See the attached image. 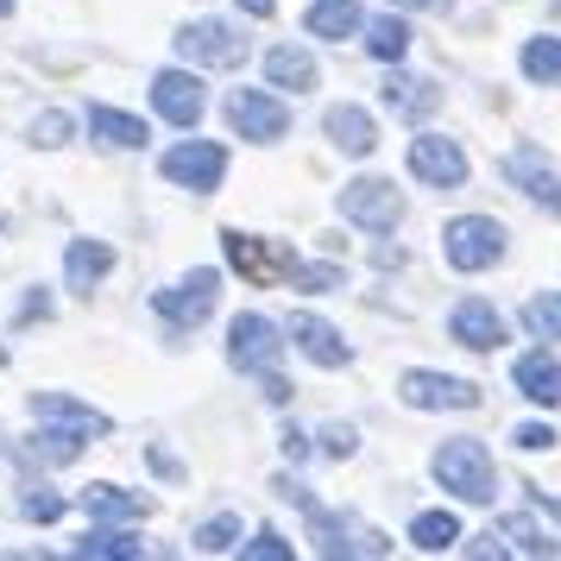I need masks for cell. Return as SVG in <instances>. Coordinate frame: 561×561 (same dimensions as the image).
Returning <instances> with one entry per match:
<instances>
[{"label": "cell", "instance_id": "6da1fadb", "mask_svg": "<svg viewBox=\"0 0 561 561\" xmlns=\"http://www.w3.org/2000/svg\"><path fill=\"white\" fill-rule=\"evenodd\" d=\"M430 467H435V480H442V492H455V499H467V505H485V499H492V485H499V473H492V455H485L473 435L442 442Z\"/></svg>", "mask_w": 561, "mask_h": 561}, {"label": "cell", "instance_id": "7a4b0ae2", "mask_svg": "<svg viewBox=\"0 0 561 561\" xmlns=\"http://www.w3.org/2000/svg\"><path fill=\"white\" fill-rule=\"evenodd\" d=\"M309 542H316V556H391V536L373 530L366 517H354V511H322L316 499H309Z\"/></svg>", "mask_w": 561, "mask_h": 561}, {"label": "cell", "instance_id": "3957f363", "mask_svg": "<svg viewBox=\"0 0 561 561\" xmlns=\"http://www.w3.org/2000/svg\"><path fill=\"white\" fill-rule=\"evenodd\" d=\"M442 240H448V265L455 272H485V265L505 259V228L492 215H460V221H448Z\"/></svg>", "mask_w": 561, "mask_h": 561}, {"label": "cell", "instance_id": "277c9868", "mask_svg": "<svg viewBox=\"0 0 561 561\" xmlns=\"http://www.w3.org/2000/svg\"><path fill=\"white\" fill-rule=\"evenodd\" d=\"M341 215L366 233H391L404 221V196L385 178H354V183H341Z\"/></svg>", "mask_w": 561, "mask_h": 561}, {"label": "cell", "instance_id": "5b68a950", "mask_svg": "<svg viewBox=\"0 0 561 561\" xmlns=\"http://www.w3.org/2000/svg\"><path fill=\"white\" fill-rule=\"evenodd\" d=\"M278 354H284V329L272 322V316H240L228 329V359L240 366V373H278Z\"/></svg>", "mask_w": 561, "mask_h": 561}, {"label": "cell", "instance_id": "8992f818", "mask_svg": "<svg viewBox=\"0 0 561 561\" xmlns=\"http://www.w3.org/2000/svg\"><path fill=\"white\" fill-rule=\"evenodd\" d=\"M178 51L190 64H215V70H233V64H247V38L228 26V20H190L178 32Z\"/></svg>", "mask_w": 561, "mask_h": 561}, {"label": "cell", "instance_id": "52a82bcc", "mask_svg": "<svg viewBox=\"0 0 561 561\" xmlns=\"http://www.w3.org/2000/svg\"><path fill=\"white\" fill-rule=\"evenodd\" d=\"M164 178L183 183V190H196V196H208V190H221V178H228V152L208 146V139L171 146V152H164Z\"/></svg>", "mask_w": 561, "mask_h": 561}, {"label": "cell", "instance_id": "ba28073f", "mask_svg": "<svg viewBox=\"0 0 561 561\" xmlns=\"http://www.w3.org/2000/svg\"><path fill=\"white\" fill-rule=\"evenodd\" d=\"M221 247H228V265H233V272H240V278H253V284L290 278V265H297V259L284 253V247L259 240V233H240V228L221 233Z\"/></svg>", "mask_w": 561, "mask_h": 561}, {"label": "cell", "instance_id": "9c48e42d", "mask_svg": "<svg viewBox=\"0 0 561 561\" xmlns=\"http://www.w3.org/2000/svg\"><path fill=\"white\" fill-rule=\"evenodd\" d=\"M398 398L410 410H473L480 404V385L448 379V373H404L398 379Z\"/></svg>", "mask_w": 561, "mask_h": 561}, {"label": "cell", "instance_id": "30bf717a", "mask_svg": "<svg viewBox=\"0 0 561 561\" xmlns=\"http://www.w3.org/2000/svg\"><path fill=\"white\" fill-rule=\"evenodd\" d=\"M152 107L171 121V127H196L203 107H208L203 77H196V70H158L152 77Z\"/></svg>", "mask_w": 561, "mask_h": 561}, {"label": "cell", "instance_id": "8fae6325", "mask_svg": "<svg viewBox=\"0 0 561 561\" xmlns=\"http://www.w3.org/2000/svg\"><path fill=\"white\" fill-rule=\"evenodd\" d=\"M228 127L240 133V139H278L284 127H290V107L272 102V95H259V89H233L228 95Z\"/></svg>", "mask_w": 561, "mask_h": 561}, {"label": "cell", "instance_id": "7c38bea8", "mask_svg": "<svg viewBox=\"0 0 561 561\" xmlns=\"http://www.w3.org/2000/svg\"><path fill=\"white\" fill-rule=\"evenodd\" d=\"M215 272H190L183 284H171V290H158L152 304L158 316L171 322V329H196V322H208V309H215Z\"/></svg>", "mask_w": 561, "mask_h": 561}, {"label": "cell", "instance_id": "4fadbf2b", "mask_svg": "<svg viewBox=\"0 0 561 561\" xmlns=\"http://www.w3.org/2000/svg\"><path fill=\"white\" fill-rule=\"evenodd\" d=\"M505 178L517 183L530 203H542V208H549V215L561 221V171H556V164H549L542 152H536V146H517V152L505 158Z\"/></svg>", "mask_w": 561, "mask_h": 561}, {"label": "cell", "instance_id": "5bb4252c", "mask_svg": "<svg viewBox=\"0 0 561 561\" xmlns=\"http://www.w3.org/2000/svg\"><path fill=\"white\" fill-rule=\"evenodd\" d=\"M410 171L423 183H435V190H455V183H467V158H460L455 139L423 133V139H410Z\"/></svg>", "mask_w": 561, "mask_h": 561}, {"label": "cell", "instance_id": "9a60e30c", "mask_svg": "<svg viewBox=\"0 0 561 561\" xmlns=\"http://www.w3.org/2000/svg\"><path fill=\"white\" fill-rule=\"evenodd\" d=\"M448 329H455L460 347H473V354H492V347L505 341V316L485 304V297H467V304L448 316Z\"/></svg>", "mask_w": 561, "mask_h": 561}, {"label": "cell", "instance_id": "2e32d148", "mask_svg": "<svg viewBox=\"0 0 561 561\" xmlns=\"http://www.w3.org/2000/svg\"><path fill=\"white\" fill-rule=\"evenodd\" d=\"M284 341H297L316 366H347V341H341V329H329L322 316H290V329H284Z\"/></svg>", "mask_w": 561, "mask_h": 561}, {"label": "cell", "instance_id": "e0dca14e", "mask_svg": "<svg viewBox=\"0 0 561 561\" xmlns=\"http://www.w3.org/2000/svg\"><path fill=\"white\" fill-rule=\"evenodd\" d=\"M511 379H517V391H524L530 404H542V410L561 404V359L556 354H524L511 366Z\"/></svg>", "mask_w": 561, "mask_h": 561}, {"label": "cell", "instance_id": "ac0fdd59", "mask_svg": "<svg viewBox=\"0 0 561 561\" xmlns=\"http://www.w3.org/2000/svg\"><path fill=\"white\" fill-rule=\"evenodd\" d=\"M32 416H38V423H70V430H82V435H107L102 410L77 404V398H64V391H32Z\"/></svg>", "mask_w": 561, "mask_h": 561}, {"label": "cell", "instance_id": "d6986e66", "mask_svg": "<svg viewBox=\"0 0 561 561\" xmlns=\"http://www.w3.org/2000/svg\"><path fill=\"white\" fill-rule=\"evenodd\" d=\"M107 272H114V247H107V240H70V253H64L70 290H89V284H102Z\"/></svg>", "mask_w": 561, "mask_h": 561}, {"label": "cell", "instance_id": "ffe728a7", "mask_svg": "<svg viewBox=\"0 0 561 561\" xmlns=\"http://www.w3.org/2000/svg\"><path fill=\"white\" fill-rule=\"evenodd\" d=\"M322 127H329V139H334V146H341L347 158H366L373 146H379V133H373V121H366V114H359L354 102L329 107V121H322Z\"/></svg>", "mask_w": 561, "mask_h": 561}, {"label": "cell", "instance_id": "44dd1931", "mask_svg": "<svg viewBox=\"0 0 561 561\" xmlns=\"http://www.w3.org/2000/svg\"><path fill=\"white\" fill-rule=\"evenodd\" d=\"M89 133L102 139V146H121V152H133V146H146L152 133H146V121H133V114H121V107H89Z\"/></svg>", "mask_w": 561, "mask_h": 561}, {"label": "cell", "instance_id": "7402d4cb", "mask_svg": "<svg viewBox=\"0 0 561 561\" xmlns=\"http://www.w3.org/2000/svg\"><path fill=\"white\" fill-rule=\"evenodd\" d=\"M379 95H385V107H391V114H404V121H423V114L435 107V89L423 77H404V70H391Z\"/></svg>", "mask_w": 561, "mask_h": 561}, {"label": "cell", "instance_id": "603a6c76", "mask_svg": "<svg viewBox=\"0 0 561 561\" xmlns=\"http://www.w3.org/2000/svg\"><path fill=\"white\" fill-rule=\"evenodd\" d=\"M265 77H272V89H290V95H304V89H316V57H309V51H290V45H278V51H265Z\"/></svg>", "mask_w": 561, "mask_h": 561}, {"label": "cell", "instance_id": "cb8c5ba5", "mask_svg": "<svg viewBox=\"0 0 561 561\" xmlns=\"http://www.w3.org/2000/svg\"><path fill=\"white\" fill-rule=\"evenodd\" d=\"M82 505H89V517H102V524H139L146 517V499H133V492H121V485H89L82 492Z\"/></svg>", "mask_w": 561, "mask_h": 561}, {"label": "cell", "instance_id": "d4e9b609", "mask_svg": "<svg viewBox=\"0 0 561 561\" xmlns=\"http://www.w3.org/2000/svg\"><path fill=\"white\" fill-rule=\"evenodd\" d=\"M77 556H82V561H139V556H146V542H139L133 530H114V524H102V530H89V536L77 542Z\"/></svg>", "mask_w": 561, "mask_h": 561}, {"label": "cell", "instance_id": "484cf974", "mask_svg": "<svg viewBox=\"0 0 561 561\" xmlns=\"http://www.w3.org/2000/svg\"><path fill=\"white\" fill-rule=\"evenodd\" d=\"M89 442H95V435L70 430V423H38V435H32V455L51 460V467H64V460H77Z\"/></svg>", "mask_w": 561, "mask_h": 561}, {"label": "cell", "instance_id": "4316f807", "mask_svg": "<svg viewBox=\"0 0 561 561\" xmlns=\"http://www.w3.org/2000/svg\"><path fill=\"white\" fill-rule=\"evenodd\" d=\"M410 542H416L423 556H442V549H455L460 542V517L455 511H423V517L410 524Z\"/></svg>", "mask_w": 561, "mask_h": 561}, {"label": "cell", "instance_id": "83f0119b", "mask_svg": "<svg viewBox=\"0 0 561 561\" xmlns=\"http://www.w3.org/2000/svg\"><path fill=\"white\" fill-rule=\"evenodd\" d=\"M366 51L379 57V64H398V57L410 51V26L398 20V13H379V20L366 26Z\"/></svg>", "mask_w": 561, "mask_h": 561}, {"label": "cell", "instance_id": "f1b7e54d", "mask_svg": "<svg viewBox=\"0 0 561 561\" xmlns=\"http://www.w3.org/2000/svg\"><path fill=\"white\" fill-rule=\"evenodd\" d=\"M354 26H359L354 0H316V7H309V32H316V38H347Z\"/></svg>", "mask_w": 561, "mask_h": 561}, {"label": "cell", "instance_id": "f546056e", "mask_svg": "<svg viewBox=\"0 0 561 561\" xmlns=\"http://www.w3.org/2000/svg\"><path fill=\"white\" fill-rule=\"evenodd\" d=\"M524 77L561 82V38H530V45H524Z\"/></svg>", "mask_w": 561, "mask_h": 561}, {"label": "cell", "instance_id": "4dcf8cb0", "mask_svg": "<svg viewBox=\"0 0 561 561\" xmlns=\"http://www.w3.org/2000/svg\"><path fill=\"white\" fill-rule=\"evenodd\" d=\"M196 549H203V556H228V549H240V517H208L203 530H196Z\"/></svg>", "mask_w": 561, "mask_h": 561}, {"label": "cell", "instance_id": "1f68e13d", "mask_svg": "<svg viewBox=\"0 0 561 561\" xmlns=\"http://www.w3.org/2000/svg\"><path fill=\"white\" fill-rule=\"evenodd\" d=\"M524 329L542 341H561V297H530L524 304Z\"/></svg>", "mask_w": 561, "mask_h": 561}, {"label": "cell", "instance_id": "d6a6232c", "mask_svg": "<svg viewBox=\"0 0 561 561\" xmlns=\"http://www.w3.org/2000/svg\"><path fill=\"white\" fill-rule=\"evenodd\" d=\"M499 536H505V542H517L524 556H556V542L536 530L530 517H505V524H499Z\"/></svg>", "mask_w": 561, "mask_h": 561}, {"label": "cell", "instance_id": "836d02e7", "mask_svg": "<svg viewBox=\"0 0 561 561\" xmlns=\"http://www.w3.org/2000/svg\"><path fill=\"white\" fill-rule=\"evenodd\" d=\"M290 284L309 297H329V290H341V265H290Z\"/></svg>", "mask_w": 561, "mask_h": 561}, {"label": "cell", "instance_id": "e575fe53", "mask_svg": "<svg viewBox=\"0 0 561 561\" xmlns=\"http://www.w3.org/2000/svg\"><path fill=\"white\" fill-rule=\"evenodd\" d=\"M20 517H26V524H57V517H64V499L38 485V492H26V499H20Z\"/></svg>", "mask_w": 561, "mask_h": 561}, {"label": "cell", "instance_id": "d590c367", "mask_svg": "<svg viewBox=\"0 0 561 561\" xmlns=\"http://www.w3.org/2000/svg\"><path fill=\"white\" fill-rule=\"evenodd\" d=\"M240 561H290V542L278 530H259L253 542H240Z\"/></svg>", "mask_w": 561, "mask_h": 561}, {"label": "cell", "instance_id": "8d00e7d4", "mask_svg": "<svg viewBox=\"0 0 561 561\" xmlns=\"http://www.w3.org/2000/svg\"><path fill=\"white\" fill-rule=\"evenodd\" d=\"M32 146H45V152L51 146H70V114H38L32 121Z\"/></svg>", "mask_w": 561, "mask_h": 561}, {"label": "cell", "instance_id": "74e56055", "mask_svg": "<svg viewBox=\"0 0 561 561\" xmlns=\"http://www.w3.org/2000/svg\"><path fill=\"white\" fill-rule=\"evenodd\" d=\"M359 448V435H354V423H322V455H334V460H347Z\"/></svg>", "mask_w": 561, "mask_h": 561}, {"label": "cell", "instance_id": "f35d334b", "mask_svg": "<svg viewBox=\"0 0 561 561\" xmlns=\"http://www.w3.org/2000/svg\"><path fill=\"white\" fill-rule=\"evenodd\" d=\"M511 442H517V448H530V455H536V448H542V455H549V448H556L561 435L549 430V423H524V430L511 435Z\"/></svg>", "mask_w": 561, "mask_h": 561}, {"label": "cell", "instance_id": "ab89813d", "mask_svg": "<svg viewBox=\"0 0 561 561\" xmlns=\"http://www.w3.org/2000/svg\"><path fill=\"white\" fill-rule=\"evenodd\" d=\"M278 448H284V455H290V460H304V455H309V442H304V435H297V430H284V435H278Z\"/></svg>", "mask_w": 561, "mask_h": 561}, {"label": "cell", "instance_id": "60d3db41", "mask_svg": "<svg viewBox=\"0 0 561 561\" xmlns=\"http://www.w3.org/2000/svg\"><path fill=\"white\" fill-rule=\"evenodd\" d=\"M391 7H410V13H448L455 0H391Z\"/></svg>", "mask_w": 561, "mask_h": 561}, {"label": "cell", "instance_id": "b9f144b4", "mask_svg": "<svg viewBox=\"0 0 561 561\" xmlns=\"http://www.w3.org/2000/svg\"><path fill=\"white\" fill-rule=\"evenodd\" d=\"M240 7H247V13H253V20H265V13H272V7H278V0H240Z\"/></svg>", "mask_w": 561, "mask_h": 561}, {"label": "cell", "instance_id": "7bdbcfd3", "mask_svg": "<svg viewBox=\"0 0 561 561\" xmlns=\"http://www.w3.org/2000/svg\"><path fill=\"white\" fill-rule=\"evenodd\" d=\"M7 13H13V0H0V20H7Z\"/></svg>", "mask_w": 561, "mask_h": 561}, {"label": "cell", "instance_id": "ee69618b", "mask_svg": "<svg viewBox=\"0 0 561 561\" xmlns=\"http://www.w3.org/2000/svg\"><path fill=\"white\" fill-rule=\"evenodd\" d=\"M0 366H7V354H0Z\"/></svg>", "mask_w": 561, "mask_h": 561}]
</instances>
